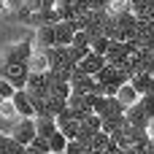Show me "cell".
<instances>
[{
    "instance_id": "obj_22",
    "label": "cell",
    "mask_w": 154,
    "mask_h": 154,
    "mask_svg": "<svg viewBox=\"0 0 154 154\" xmlns=\"http://www.w3.org/2000/svg\"><path fill=\"white\" fill-rule=\"evenodd\" d=\"M146 154H154V135H149V141H146Z\"/></svg>"
},
{
    "instance_id": "obj_3",
    "label": "cell",
    "mask_w": 154,
    "mask_h": 154,
    "mask_svg": "<svg viewBox=\"0 0 154 154\" xmlns=\"http://www.w3.org/2000/svg\"><path fill=\"white\" fill-rule=\"evenodd\" d=\"M92 111L106 119V116H116V114H125V106L116 100V97H108V95H95L92 97Z\"/></svg>"
},
{
    "instance_id": "obj_23",
    "label": "cell",
    "mask_w": 154,
    "mask_h": 154,
    "mask_svg": "<svg viewBox=\"0 0 154 154\" xmlns=\"http://www.w3.org/2000/svg\"><path fill=\"white\" fill-rule=\"evenodd\" d=\"M22 154H41V152H38V149H32V146H24V149H22Z\"/></svg>"
},
{
    "instance_id": "obj_10",
    "label": "cell",
    "mask_w": 154,
    "mask_h": 154,
    "mask_svg": "<svg viewBox=\"0 0 154 154\" xmlns=\"http://www.w3.org/2000/svg\"><path fill=\"white\" fill-rule=\"evenodd\" d=\"M32 122H35V133L41 138H51L57 133V119L54 116H32Z\"/></svg>"
},
{
    "instance_id": "obj_25",
    "label": "cell",
    "mask_w": 154,
    "mask_h": 154,
    "mask_svg": "<svg viewBox=\"0 0 154 154\" xmlns=\"http://www.w3.org/2000/svg\"><path fill=\"white\" fill-rule=\"evenodd\" d=\"M152 54H154V49H152Z\"/></svg>"
},
{
    "instance_id": "obj_16",
    "label": "cell",
    "mask_w": 154,
    "mask_h": 154,
    "mask_svg": "<svg viewBox=\"0 0 154 154\" xmlns=\"http://www.w3.org/2000/svg\"><path fill=\"white\" fill-rule=\"evenodd\" d=\"M65 143H68V138H65L60 130L49 138V149H51V152H65Z\"/></svg>"
},
{
    "instance_id": "obj_1",
    "label": "cell",
    "mask_w": 154,
    "mask_h": 154,
    "mask_svg": "<svg viewBox=\"0 0 154 154\" xmlns=\"http://www.w3.org/2000/svg\"><path fill=\"white\" fill-rule=\"evenodd\" d=\"M125 119H127V125L146 130L149 122L154 119V95H141V97L125 111Z\"/></svg>"
},
{
    "instance_id": "obj_6",
    "label": "cell",
    "mask_w": 154,
    "mask_h": 154,
    "mask_svg": "<svg viewBox=\"0 0 154 154\" xmlns=\"http://www.w3.org/2000/svg\"><path fill=\"white\" fill-rule=\"evenodd\" d=\"M73 68H79V70H84V73H89V76H95L97 70H103L106 68V57L103 54H95V51H87Z\"/></svg>"
},
{
    "instance_id": "obj_20",
    "label": "cell",
    "mask_w": 154,
    "mask_h": 154,
    "mask_svg": "<svg viewBox=\"0 0 154 154\" xmlns=\"http://www.w3.org/2000/svg\"><path fill=\"white\" fill-rule=\"evenodd\" d=\"M16 89L5 81V79H0V100H11V95H14Z\"/></svg>"
},
{
    "instance_id": "obj_19",
    "label": "cell",
    "mask_w": 154,
    "mask_h": 154,
    "mask_svg": "<svg viewBox=\"0 0 154 154\" xmlns=\"http://www.w3.org/2000/svg\"><path fill=\"white\" fill-rule=\"evenodd\" d=\"M65 154H87V146H84L81 141H76V138H73V141H68V143H65Z\"/></svg>"
},
{
    "instance_id": "obj_15",
    "label": "cell",
    "mask_w": 154,
    "mask_h": 154,
    "mask_svg": "<svg viewBox=\"0 0 154 154\" xmlns=\"http://www.w3.org/2000/svg\"><path fill=\"white\" fill-rule=\"evenodd\" d=\"M89 51H95V54H106V51H108V38H106V35L92 38V41H89Z\"/></svg>"
},
{
    "instance_id": "obj_24",
    "label": "cell",
    "mask_w": 154,
    "mask_h": 154,
    "mask_svg": "<svg viewBox=\"0 0 154 154\" xmlns=\"http://www.w3.org/2000/svg\"><path fill=\"white\" fill-rule=\"evenodd\" d=\"M49 154H65V152H49Z\"/></svg>"
},
{
    "instance_id": "obj_9",
    "label": "cell",
    "mask_w": 154,
    "mask_h": 154,
    "mask_svg": "<svg viewBox=\"0 0 154 154\" xmlns=\"http://www.w3.org/2000/svg\"><path fill=\"white\" fill-rule=\"evenodd\" d=\"M32 41H35V49H49V46H54V24L38 27L35 35H32Z\"/></svg>"
},
{
    "instance_id": "obj_8",
    "label": "cell",
    "mask_w": 154,
    "mask_h": 154,
    "mask_svg": "<svg viewBox=\"0 0 154 154\" xmlns=\"http://www.w3.org/2000/svg\"><path fill=\"white\" fill-rule=\"evenodd\" d=\"M130 84L135 87L138 95H154V76H149V73H133Z\"/></svg>"
},
{
    "instance_id": "obj_26",
    "label": "cell",
    "mask_w": 154,
    "mask_h": 154,
    "mask_svg": "<svg viewBox=\"0 0 154 154\" xmlns=\"http://www.w3.org/2000/svg\"><path fill=\"white\" fill-rule=\"evenodd\" d=\"M0 103H3V100H0Z\"/></svg>"
},
{
    "instance_id": "obj_5",
    "label": "cell",
    "mask_w": 154,
    "mask_h": 154,
    "mask_svg": "<svg viewBox=\"0 0 154 154\" xmlns=\"http://www.w3.org/2000/svg\"><path fill=\"white\" fill-rule=\"evenodd\" d=\"M8 135H11V138H16L22 146H27V143L38 135V133H35V122H32V116H22V119L11 127V133H8Z\"/></svg>"
},
{
    "instance_id": "obj_14",
    "label": "cell",
    "mask_w": 154,
    "mask_h": 154,
    "mask_svg": "<svg viewBox=\"0 0 154 154\" xmlns=\"http://www.w3.org/2000/svg\"><path fill=\"white\" fill-rule=\"evenodd\" d=\"M125 122H127V119H125V114H116V116H106V119H100V130L111 135V133H114V130H119Z\"/></svg>"
},
{
    "instance_id": "obj_17",
    "label": "cell",
    "mask_w": 154,
    "mask_h": 154,
    "mask_svg": "<svg viewBox=\"0 0 154 154\" xmlns=\"http://www.w3.org/2000/svg\"><path fill=\"white\" fill-rule=\"evenodd\" d=\"M70 43H73V46H79V49H89V35H87V30H76Z\"/></svg>"
},
{
    "instance_id": "obj_2",
    "label": "cell",
    "mask_w": 154,
    "mask_h": 154,
    "mask_svg": "<svg viewBox=\"0 0 154 154\" xmlns=\"http://www.w3.org/2000/svg\"><path fill=\"white\" fill-rule=\"evenodd\" d=\"M27 76H30L27 62H14V60H3L0 57V79H5L14 89H24Z\"/></svg>"
},
{
    "instance_id": "obj_4",
    "label": "cell",
    "mask_w": 154,
    "mask_h": 154,
    "mask_svg": "<svg viewBox=\"0 0 154 154\" xmlns=\"http://www.w3.org/2000/svg\"><path fill=\"white\" fill-rule=\"evenodd\" d=\"M46 54V62H49V70H73L68 54H65V46H49V49H41Z\"/></svg>"
},
{
    "instance_id": "obj_7",
    "label": "cell",
    "mask_w": 154,
    "mask_h": 154,
    "mask_svg": "<svg viewBox=\"0 0 154 154\" xmlns=\"http://www.w3.org/2000/svg\"><path fill=\"white\" fill-rule=\"evenodd\" d=\"M11 103H14V108H16V114H19V116H35L32 103H30V97H27V92H24V89H16V92L11 95Z\"/></svg>"
},
{
    "instance_id": "obj_18",
    "label": "cell",
    "mask_w": 154,
    "mask_h": 154,
    "mask_svg": "<svg viewBox=\"0 0 154 154\" xmlns=\"http://www.w3.org/2000/svg\"><path fill=\"white\" fill-rule=\"evenodd\" d=\"M27 146H32V149H38L41 154H49V152H51V149H49V138H41V135H35V138H32V141H30Z\"/></svg>"
},
{
    "instance_id": "obj_21",
    "label": "cell",
    "mask_w": 154,
    "mask_h": 154,
    "mask_svg": "<svg viewBox=\"0 0 154 154\" xmlns=\"http://www.w3.org/2000/svg\"><path fill=\"white\" fill-rule=\"evenodd\" d=\"M89 11H108V0H89Z\"/></svg>"
},
{
    "instance_id": "obj_13",
    "label": "cell",
    "mask_w": 154,
    "mask_h": 154,
    "mask_svg": "<svg viewBox=\"0 0 154 154\" xmlns=\"http://www.w3.org/2000/svg\"><path fill=\"white\" fill-rule=\"evenodd\" d=\"M22 143L16 138H11L8 133H0V154H22Z\"/></svg>"
},
{
    "instance_id": "obj_12",
    "label": "cell",
    "mask_w": 154,
    "mask_h": 154,
    "mask_svg": "<svg viewBox=\"0 0 154 154\" xmlns=\"http://www.w3.org/2000/svg\"><path fill=\"white\" fill-rule=\"evenodd\" d=\"M114 97H116V100H119V103L125 106V111H127V108H130V106H133V103H135V100H138L141 95H138V92H135V87H133V84L127 81L125 87H119V92H116Z\"/></svg>"
},
{
    "instance_id": "obj_11",
    "label": "cell",
    "mask_w": 154,
    "mask_h": 154,
    "mask_svg": "<svg viewBox=\"0 0 154 154\" xmlns=\"http://www.w3.org/2000/svg\"><path fill=\"white\" fill-rule=\"evenodd\" d=\"M73 32H76V30H73L68 22H57V24H54V46H70Z\"/></svg>"
}]
</instances>
